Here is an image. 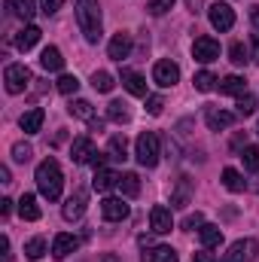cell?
I'll list each match as a JSON object with an SVG mask.
<instances>
[{"label": "cell", "instance_id": "6da1fadb", "mask_svg": "<svg viewBox=\"0 0 259 262\" xmlns=\"http://www.w3.org/2000/svg\"><path fill=\"white\" fill-rule=\"evenodd\" d=\"M34 180H37V189H40L43 198H49V201H58V198H61L64 174H61V165H58L55 159H43V162L37 165Z\"/></svg>", "mask_w": 259, "mask_h": 262}, {"label": "cell", "instance_id": "7a4b0ae2", "mask_svg": "<svg viewBox=\"0 0 259 262\" xmlns=\"http://www.w3.org/2000/svg\"><path fill=\"white\" fill-rule=\"evenodd\" d=\"M76 25L89 43L101 40V3L98 0H76Z\"/></svg>", "mask_w": 259, "mask_h": 262}, {"label": "cell", "instance_id": "3957f363", "mask_svg": "<svg viewBox=\"0 0 259 262\" xmlns=\"http://www.w3.org/2000/svg\"><path fill=\"white\" fill-rule=\"evenodd\" d=\"M134 156L143 168H156L159 165V134L156 131H143L134 143Z\"/></svg>", "mask_w": 259, "mask_h": 262}, {"label": "cell", "instance_id": "277c9868", "mask_svg": "<svg viewBox=\"0 0 259 262\" xmlns=\"http://www.w3.org/2000/svg\"><path fill=\"white\" fill-rule=\"evenodd\" d=\"M256 256H259V241L256 238H238V241L226 250L223 262H256Z\"/></svg>", "mask_w": 259, "mask_h": 262}, {"label": "cell", "instance_id": "5b68a950", "mask_svg": "<svg viewBox=\"0 0 259 262\" xmlns=\"http://www.w3.org/2000/svg\"><path fill=\"white\" fill-rule=\"evenodd\" d=\"M3 82H6V92L9 95H21L31 82V70L25 64H9L3 70Z\"/></svg>", "mask_w": 259, "mask_h": 262}, {"label": "cell", "instance_id": "8992f818", "mask_svg": "<svg viewBox=\"0 0 259 262\" xmlns=\"http://www.w3.org/2000/svg\"><path fill=\"white\" fill-rule=\"evenodd\" d=\"M177 79H180V67L174 64L171 58L156 61V67H153V82H156V85L171 89V85H177Z\"/></svg>", "mask_w": 259, "mask_h": 262}, {"label": "cell", "instance_id": "52a82bcc", "mask_svg": "<svg viewBox=\"0 0 259 262\" xmlns=\"http://www.w3.org/2000/svg\"><path fill=\"white\" fill-rule=\"evenodd\" d=\"M192 58H195V61H201V64H210V61H217V58H220V43H217L213 37H195V43H192Z\"/></svg>", "mask_w": 259, "mask_h": 262}, {"label": "cell", "instance_id": "ba28073f", "mask_svg": "<svg viewBox=\"0 0 259 262\" xmlns=\"http://www.w3.org/2000/svg\"><path fill=\"white\" fill-rule=\"evenodd\" d=\"M207 18H210V25H213L217 31H232V28H235V9H232L229 3H213V6L207 9Z\"/></svg>", "mask_w": 259, "mask_h": 262}, {"label": "cell", "instance_id": "9c48e42d", "mask_svg": "<svg viewBox=\"0 0 259 262\" xmlns=\"http://www.w3.org/2000/svg\"><path fill=\"white\" fill-rule=\"evenodd\" d=\"M95 156H98V146L92 143V137H76V140H73L70 159H73L76 165H89V162H95Z\"/></svg>", "mask_w": 259, "mask_h": 262}, {"label": "cell", "instance_id": "30bf717a", "mask_svg": "<svg viewBox=\"0 0 259 262\" xmlns=\"http://www.w3.org/2000/svg\"><path fill=\"white\" fill-rule=\"evenodd\" d=\"M101 216L107 223H122V220H128V204L122 198H104L101 201Z\"/></svg>", "mask_w": 259, "mask_h": 262}, {"label": "cell", "instance_id": "8fae6325", "mask_svg": "<svg viewBox=\"0 0 259 262\" xmlns=\"http://www.w3.org/2000/svg\"><path fill=\"white\" fill-rule=\"evenodd\" d=\"M171 226H174L171 210H168L165 204H156V207L149 210V229H153L156 235H168V232H171Z\"/></svg>", "mask_w": 259, "mask_h": 262}, {"label": "cell", "instance_id": "7c38bea8", "mask_svg": "<svg viewBox=\"0 0 259 262\" xmlns=\"http://www.w3.org/2000/svg\"><path fill=\"white\" fill-rule=\"evenodd\" d=\"M204 119H207V128L210 131H220V128H229V125L235 122V113H226V110L207 104V107H204Z\"/></svg>", "mask_w": 259, "mask_h": 262}, {"label": "cell", "instance_id": "4fadbf2b", "mask_svg": "<svg viewBox=\"0 0 259 262\" xmlns=\"http://www.w3.org/2000/svg\"><path fill=\"white\" fill-rule=\"evenodd\" d=\"M107 55H110L113 61L128 58V55H131V34H125V31L113 34V40H110V46H107Z\"/></svg>", "mask_w": 259, "mask_h": 262}, {"label": "cell", "instance_id": "5bb4252c", "mask_svg": "<svg viewBox=\"0 0 259 262\" xmlns=\"http://www.w3.org/2000/svg\"><path fill=\"white\" fill-rule=\"evenodd\" d=\"M40 37H43V31H40L37 25H25V28L15 34V49H18V52H28V49H34V46L40 43Z\"/></svg>", "mask_w": 259, "mask_h": 262}, {"label": "cell", "instance_id": "9a60e30c", "mask_svg": "<svg viewBox=\"0 0 259 262\" xmlns=\"http://www.w3.org/2000/svg\"><path fill=\"white\" fill-rule=\"evenodd\" d=\"M85 204H89V195H85V189H76L73 195L64 201V220H79L82 213H85Z\"/></svg>", "mask_w": 259, "mask_h": 262}, {"label": "cell", "instance_id": "2e32d148", "mask_svg": "<svg viewBox=\"0 0 259 262\" xmlns=\"http://www.w3.org/2000/svg\"><path fill=\"white\" fill-rule=\"evenodd\" d=\"M113 186H119V174L110 171V168H98L95 177H92V189L95 192H110Z\"/></svg>", "mask_w": 259, "mask_h": 262}, {"label": "cell", "instance_id": "e0dca14e", "mask_svg": "<svg viewBox=\"0 0 259 262\" xmlns=\"http://www.w3.org/2000/svg\"><path fill=\"white\" fill-rule=\"evenodd\" d=\"M189 201H192V180L183 174V177H177V186L171 192V207H186Z\"/></svg>", "mask_w": 259, "mask_h": 262}, {"label": "cell", "instance_id": "ac0fdd59", "mask_svg": "<svg viewBox=\"0 0 259 262\" xmlns=\"http://www.w3.org/2000/svg\"><path fill=\"white\" fill-rule=\"evenodd\" d=\"M122 85L128 89V95H134V98H146V79L137 70H122Z\"/></svg>", "mask_w": 259, "mask_h": 262}, {"label": "cell", "instance_id": "d6986e66", "mask_svg": "<svg viewBox=\"0 0 259 262\" xmlns=\"http://www.w3.org/2000/svg\"><path fill=\"white\" fill-rule=\"evenodd\" d=\"M76 247H79V241H76L73 235L61 232V235H55V241H52V256H55V259H64V256H70Z\"/></svg>", "mask_w": 259, "mask_h": 262}, {"label": "cell", "instance_id": "ffe728a7", "mask_svg": "<svg viewBox=\"0 0 259 262\" xmlns=\"http://www.w3.org/2000/svg\"><path fill=\"white\" fill-rule=\"evenodd\" d=\"M107 156L113 162H125L128 159V140H125V134H113L107 140Z\"/></svg>", "mask_w": 259, "mask_h": 262}, {"label": "cell", "instance_id": "44dd1931", "mask_svg": "<svg viewBox=\"0 0 259 262\" xmlns=\"http://www.w3.org/2000/svg\"><path fill=\"white\" fill-rule=\"evenodd\" d=\"M43 119H46V113H43L40 107H34V110H28V113L18 119V125H21L25 134H37V131L43 128Z\"/></svg>", "mask_w": 259, "mask_h": 262}, {"label": "cell", "instance_id": "7402d4cb", "mask_svg": "<svg viewBox=\"0 0 259 262\" xmlns=\"http://www.w3.org/2000/svg\"><path fill=\"white\" fill-rule=\"evenodd\" d=\"M198 238H201V244L210 250V247H220L223 244V229L220 226H210V223H204L201 229H198Z\"/></svg>", "mask_w": 259, "mask_h": 262}, {"label": "cell", "instance_id": "603a6c76", "mask_svg": "<svg viewBox=\"0 0 259 262\" xmlns=\"http://www.w3.org/2000/svg\"><path fill=\"white\" fill-rule=\"evenodd\" d=\"M18 213H21V220H28V223L40 220V207H37V198L31 195V192H25V195H21V201H18Z\"/></svg>", "mask_w": 259, "mask_h": 262}, {"label": "cell", "instance_id": "cb8c5ba5", "mask_svg": "<svg viewBox=\"0 0 259 262\" xmlns=\"http://www.w3.org/2000/svg\"><path fill=\"white\" fill-rule=\"evenodd\" d=\"M220 92H223V95H235V98H241V95L247 92V82H244L241 76H226V79H220Z\"/></svg>", "mask_w": 259, "mask_h": 262}, {"label": "cell", "instance_id": "d4e9b609", "mask_svg": "<svg viewBox=\"0 0 259 262\" xmlns=\"http://www.w3.org/2000/svg\"><path fill=\"white\" fill-rule=\"evenodd\" d=\"M40 64L46 67V70H61V67H64V58H61L58 46H46L43 55H40Z\"/></svg>", "mask_w": 259, "mask_h": 262}, {"label": "cell", "instance_id": "484cf974", "mask_svg": "<svg viewBox=\"0 0 259 262\" xmlns=\"http://www.w3.org/2000/svg\"><path fill=\"white\" fill-rule=\"evenodd\" d=\"M119 192L122 195H128V198H134V195H140V177L137 174H119Z\"/></svg>", "mask_w": 259, "mask_h": 262}, {"label": "cell", "instance_id": "4316f807", "mask_svg": "<svg viewBox=\"0 0 259 262\" xmlns=\"http://www.w3.org/2000/svg\"><path fill=\"white\" fill-rule=\"evenodd\" d=\"M143 259L146 262H180L177 259V250L174 247H165V244L162 247H153L149 253H143Z\"/></svg>", "mask_w": 259, "mask_h": 262}, {"label": "cell", "instance_id": "83f0119b", "mask_svg": "<svg viewBox=\"0 0 259 262\" xmlns=\"http://www.w3.org/2000/svg\"><path fill=\"white\" fill-rule=\"evenodd\" d=\"M223 186L229 189V192H244V177L235 171V168H223Z\"/></svg>", "mask_w": 259, "mask_h": 262}, {"label": "cell", "instance_id": "f1b7e54d", "mask_svg": "<svg viewBox=\"0 0 259 262\" xmlns=\"http://www.w3.org/2000/svg\"><path fill=\"white\" fill-rule=\"evenodd\" d=\"M6 9H9V15H15L21 21H31L34 18V9H31L28 0H6Z\"/></svg>", "mask_w": 259, "mask_h": 262}, {"label": "cell", "instance_id": "f546056e", "mask_svg": "<svg viewBox=\"0 0 259 262\" xmlns=\"http://www.w3.org/2000/svg\"><path fill=\"white\" fill-rule=\"evenodd\" d=\"M70 116H76V119H85V122H92L95 119V110H92V104L89 101H82V98H76V101H70Z\"/></svg>", "mask_w": 259, "mask_h": 262}, {"label": "cell", "instance_id": "4dcf8cb0", "mask_svg": "<svg viewBox=\"0 0 259 262\" xmlns=\"http://www.w3.org/2000/svg\"><path fill=\"white\" fill-rule=\"evenodd\" d=\"M107 116L113 119V122H119V125H125L131 119V113H128V104H122V101H110L107 104Z\"/></svg>", "mask_w": 259, "mask_h": 262}, {"label": "cell", "instance_id": "1f68e13d", "mask_svg": "<svg viewBox=\"0 0 259 262\" xmlns=\"http://www.w3.org/2000/svg\"><path fill=\"white\" fill-rule=\"evenodd\" d=\"M229 61L235 67H247V61H250V49L244 46V43H232L229 46Z\"/></svg>", "mask_w": 259, "mask_h": 262}, {"label": "cell", "instance_id": "d6a6232c", "mask_svg": "<svg viewBox=\"0 0 259 262\" xmlns=\"http://www.w3.org/2000/svg\"><path fill=\"white\" fill-rule=\"evenodd\" d=\"M253 113H256V98L244 92L238 98V104H235V116H253Z\"/></svg>", "mask_w": 259, "mask_h": 262}, {"label": "cell", "instance_id": "836d02e7", "mask_svg": "<svg viewBox=\"0 0 259 262\" xmlns=\"http://www.w3.org/2000/svg\"><path fill=\"white\" fill-rule=\"evenodd\" d=\"M192 82H195V89H198V92H213L220 79H217V76H213L210 70H201V73H195Z\"/></svg>", "mask_w": 259, "mask_h": 262}, {"label": "cell", "instance_id": "e575fe53", "mask_svg": "<svg viewBox=\"0 0 259 262\" xmlns=\"http://www.w3.org/2000/svg\"><path fill=\"white\" fill-rule=\"evenodd\" d=\"M92 85H95V92H113V76L107 70H95L92 73Z\"/></svg>", "mask_w": 259, "mask_h": 262}, {"label": "cell", "instance_id": "d590c367", "mask_svg": "<svg viewBox=\"0 0 259 262\" xmlns=\"http://www.w3.org/2000/svg\"><path fill=\"white\" fill-rule=\"evenodd\" d=\"M43 253H46V238H31L25 244V256L28 259H43Z\"/></svg>", "mask_w": 259, "mask_h": 262}, {"label": "cell", "instance_id": "8d00e7d4", "mask_svg": "<svg viewBox=\"0 0 259 262\" xmlns=\"http://www.w3.org/2000/svg\"><path fill=\"white\" fill-rule=\"evenodd\" d=\"M241 162H244V171H259V146H244Z\"/></svg>", "mask_w": 259, "mask_h": 262}, {"label": "cell", "instance_id": "74e56055", "mask_svg": "<svg viewBox=\"0 0 259 262\" xmlns=\"http://www.w3.org/2000/svg\"><path fill=\"white\" fill-rule=\"evenodd\" d=\"M55 89H58L61 95H76V89H79V79H76V76H70V73H64V76L55 82Z\"/></svg>", "mask_w": 259, "mask_h": 262}, {"label": "cell", "instance_id": "f35d334b", "mask_svg": "<svg viewBox=\"0 0 259 262\" xmlns=\"http://www.w3.org/2000/svg\"><path fill=\"white\" fill-rule=\"evenodd\" d=\"M168 9H174V0H149L146 3V12L149 15H165Z\"/></svg>", "mask_w": 259, "mask_h": 262}, {"label": "cell", "instance_id": "ab89813d", "mask_svg": "<svg viewBox=\"0 0 259 262\" xmlns=\"http://www.w3.org/2000/svg\"><path fill=\"white\" fill-rule=\"evenodd\" d=\"M31 156H34V149H31L28 143H15V146H12V159H15V162L25 165V162H31Z\"/></svg>", "mask_w": 259, "mask_h": 262}, {"label": "cell", "instance_id": "60d3db41", "mask_svg": "<svg viewBox=\"0 0 259 262\" xmlns=\"http://www.w3.org/2000/svg\"><path fill=\"white\" fill-rule=\"evenodd\" d=\"M162 107H165V98H162V95H149V98H146V113H149V116H159Z\"/></svg>", "mask_w": 259, "mask_h": 262}, {"label": "cell", "instance_id": "b9f144b4", "mask_svg": "<svg viewBox=\"0 0 259 262\" xmlns=\"http://www.w3.org/2000/svg\"><path fill=\"white\" fill-rule=\"evenodd\" d=\"M201 226H204V213H198V210L183 220V229H201Z\"/></svg>", "mask_w": 259, "mask_h": 262}, {"label": "cell", "instance_id": "7bdbcfd3", "mask_svg": "<svg viewBox=\"0 0 259 262\" xmlns=\"http://www.w3.org/2000/svg\"><path fill=\"white\" fill-rule=\"evenodd\" d=\"M64 0H43V15H55Z\"/></svg>", "mask_w": 259, "mask_h": 262}, {"label": "cell", "instance_id": "ee69618b", "mask_svg": "<svg viewBox=\"0 0 259 262\" xmlns=\"http://www.w3.org/2000/svg\"><path fill=\"white\" fill-rule=\"evenodd\" d=\"M192 262H217V259H213V253H207V247H204L201 253H192Z\"/></svg>", "mask_w": 259, "mask_h": 262}, {"label": "cell", "instance_id": "f6af8a7d", "mask_svg": "<svg viewBox=\"0 0 259 262\" xmlns=\"http://www.w3.org/2000/svg\"><path fill=\"white\" fill-rule=\"evenodd\" d=\"M247 146V134H235L232 137V149H244Z\"/></svg>", "mask_w": 259, "mask_h": 262}, {"label": "cell", "instance_id": "bcb514c9", "mask_svg": "<svg viewBox=\"0 0 259 262\" xmlns=\"http://www.w3.org/2000/svg\"><path fill=\"white\" fill-rule=\"evenodd\" d=\"M186 6H189V12H201V6H204V0H186Z\"/></svg>", "mask_w": 259, "mask_h": 262}, {"label": "cell", "instance_id": "7dc6e473", "mask_svg": "<svg viewBox=\"0 0 259 262\" xmlns=\"http://www.w3.org/2000/svg\"><path fill=\"white\" fill-rule=\"evenodd\" d=\"M9 210H12V201H9V198H3V201H0V213H3V216H9Z\"/></svg>", "mask_w": 259, "mask_h": 262}, {"label": "cell", "instance_id": "c3c4849f", "mask_svg": "<svg viewBox=\"0 0 259 262\" xmlns=\"http://www.w3.org/2000/svg\"><path fill=\"white\" fill-rule=\"evenodd\" d=\"M250 21H253V28L259 31V6H250Z\"/></svg>", "mask_w": 259, "mask_h": 262}, {"label": "cell", "instance_id": "681fc988", "mask_svg": "<svg viewBox=\"0 0 259 262\" xmlns=\"http://www.w3.org/2000/svg\"><path fill=\"white\" fill-rule=\"evenodd\" d=\"M89 128H92V131H104V122H101V119H92V122H89Z\"/></svg>", "mask_w": 259, "mask_h": 262}, {"label": "cell", "instance_id": "f907efd6", "mask_svg": "<svg viewBox=\"0 0 259 262\" xmlns=\"http://www.w3.org/2000/svg\"><path fill=\"white\" fill-rule=\"evenodd\" d=\"M0 180H3V183H12V180H9V168H6V165L0 168Z\"/></svg>", "mask_w": 259, "mask_h": 262}, {"label": "cell", "instance_id": "816d5d0a", "mask_svg": "<svg viewBox=\"0 0 259 262\" xmlns=\"http://www.w3.org/2000/svg\"><path fill=\"white\" fill-rule=\"evenodd\" d=\"M253 52H256V61H259V34L253 37Z\"/></svg>", "mask_w": 259, "mask_h": 262}, {"label": "cell", "instance_id": "f5cc1de1", "mask_svg": "<svg viewBox=\"0 0 259 262\" xmlns=\"http://www.w3.org/2000/svg\"><path fill=\"white\" fill-rule=\"evenodd\" d=\"M101 262H119V256H113V253H107V256H104Z\"/></svg>", "mask_w": 259, "mask_h": 262}, {"label": "cell", "instance_id": "db71d44e", "mask_svg": "<svg viewBox=\"0 0 259 262\" xmlns=\"http://www.w3.org/2000/svg\"><path fill=\"white\" fill-rule=\"evenodd\" d=\"M256 192H259V183H256Z\"/></svg>", "mask_w": 259, "mask_h": 262}, {"label": "cell", "instance_id": "11a10c76", "mask_svg": "<svg viewBox=\"0 0 259 262\" xmlns=\"http://www.w3.org/2000/svg\"><path fill=\"white\" fill-rule=\"evenodd\" d=\"M256 131H259V125H256Z\"/></svg>", "mask_w": 259, "mask_h": 262}]
</instances>
